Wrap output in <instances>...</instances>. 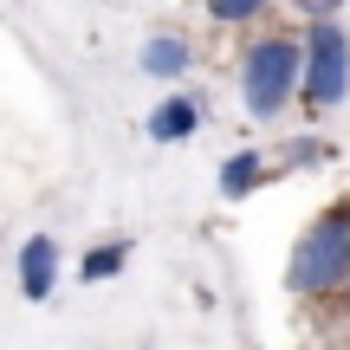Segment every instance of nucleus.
Returning a JSON list of instances; mask_svg holds the SVG:
<instances>
[{
    "label": "nucleus",
    "instance_id": "f257e3e1",
    "mask_svg": "<svg viewBox=\"0 0 350 350\" xmlns=\"http://www.w3.org/2000/svg\"><path fill=\"white\" fill-rule=\"evenodd\" d=\"M286 286L299 292V299H325V292L350 286V208H325L299 234L292 266H286Z\"/></svg>",
    "mask_w": 350,
    "mask_h": 350
},
{
    "label": "nucleus",
    "instance_id": "f03ea898",
    "mask_svg": "<svg viewBox=\"0 0 350 350\" xmlns=\"http://www.w3.org/2000/svg\"><path fill=\"white\" fill-rule=\"evenodd\" d=\"M299 78H305V39H253L247 59H240V104L247 117H279L292 98H299Z\"/></svg>",
    "mask_w": 350,
    "mask_h": 350
},
{
    "label": "nucleus",
    "instance_id": "7ed1b4c3",
    "mask_svg": "<svg viewBox=\"0 0 350 350\" xmlns=\"http://www.w3.org/2000/svg\"><path fill=\"white\" fill-rule=\"evenodd\" d=\"M350 91V33L338 20H318L305 26V78H299V98L312 111H331Z\"/></svg>",
    "mask_w": 350,
    "mask_h": 350
},
{
    "label": "nucleus",
    "instance_id": "20e7f679",
    "mask_svg": "<svg viewBox=\"0 0 350 350\" xmlns=\"http://www.w3.org/2000/svg\"><path fill=\"white\" fill-rule=\"evenodd\" d=\"M13 273H20V299H26V305H46L52 286H59V240H52V234L20 240V260H13Z\"/></svg>",
    "mask_w": 350,
    "mask_h": 350
},
{
    "label": "nucleus",
    "instance_id": "39448f33",
    "mask_svg": "<svg viewBox=\"0 0 350 350\" xmlns=\"http://www.w3.org/2000/svg\"><path fill=\"white\" fill-rule=\"evenodd\" d=\"M195 130H201V104L188 98V91H169L150 111V143H188Z\"/></svg>",
    "mask_w": 350,
    "mask_h": 350
},
{
    "label": "nucleus",
    "instance_id": "423d86ee",
    "mask_svg": "<svg viewBox=\"0 0 350 350\" xmlns=\"http://www.w3.org/2000/svg\"><path fill=\"white\" fill-rule=\"evenodd\" d=\"M143 72L150 78H182L188 72V39L182 33H156L150 46H143Z\"/></svg>",
    "mask_w": 350,
    "mask_h": 350
},
{
    "label": "nucleus",
    "instance_id": "0eeeda50",
    "mask_svg": "<svg viewBox=\"0 0 350 350\" xmlns=\"http://www.w3.org/2000/svg\"><path fill=\"white\" fill-rule=\"evenodd\" d=\"M260 182H266V163H260V150H240V156H227V163H221V195H227V201L253 195Z\"/></svg>",
    "mask_w": 350,
    "mask_h": 350
},
{
    "label": "nucleus",
    "instance_id": "6e6552de",
    "mask_svg": "<svg viewBox=\"0 0 350 350\" xmlns=\"http://www.w3.org/2000/svg\"><path fill=\"white\" fill-rule=\"evenodd\" d=\"M124 266H130V240H104V247H91V253H85L78 279H85V286H104V279H117Z\"/></svg>",
    "mask_w": 350,
    "mask_h": 350
},
{
    "label": "nucleus",
    "instance_id": "1a4fd4ad",
    "mask_svg": "<svg viewBox=\"0 0 350 350\" xmlns=\"http://www.w3.org/2000/svg\"><path fill=\"white\" fill-rule=\"evenodd\" d=\"M260 7H266V0H208V13H214L221 26H240V20H253Z\"/></svg>",
    "mask_w": 350,
    "mask_h": 350
},
{
    "label": "nucleus",
    "instance_id": "9d476101",
    "mask_svg": "<svg viewBox=\"0 0 350 350\" xmlns=\"http://www.w3.org/2000/svg\"><path fill=\"white\" fill-rule=\"evenodd\" d=\"M292 7H299L305 20L318 26V20H338V13H344V0H292Z\"/></svg>",
    "mask_w": 350,
    "mask_h": 350
}]
</instances>
